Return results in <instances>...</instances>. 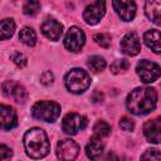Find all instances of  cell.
<instances>
[{"mask_svg": "<svg viewBox=\"0 0 161 161\" xmlns=\"http://www.w3.org/2000/svg\"><path fill=\"white\" fill-rule=\"evenodd\" d=\"M137 74L140 75L141 80L143 83H152L161 75V68L158 64L150 62L147 59L141 60L136 67Z\"/></svg>", "mask_w": 161, "mask_h": 161, "instance_id": "5", "label": "cell"}, {"mask_svg": "<svg viewBox=\"0 0 161 161\" xmlns=\"http://www.w3.org/2000/svg\"><path fill=\"white\" fill-rule=\"evenodd\" d=\"M11 156H13L11 148H9L5 145H1L0 146V157H1V161H9L11 158Z\"/></svg>", "mask_w": 161, "mask_h": 161, "instance_id": "29", "label": "cell"}, {"mask_svg": "<svg viewBox=\"0 0 161 161\" xmlns=\"http://www.w3.org/2000/svg\"><path fill=\"white\" fill-rule=\"evenodd\" d=\"M64 82L69 92L80 94L84 91H87L91 86V77L86 70L80 68H73L65 74Z\"/></svg>", "mask_w": 161, "mask_h": 161, "instance_id": "3", "label": "cell"}, {"mask_svg": "<svg viewBox=\"0 0 161 161\" xmlns=\"http://www.w3.org/2000/svg\"><path fill=\"white\" fill-rule=\"evenodd\" d=\"M121 50L126 54V55H130V57H133V55H137L141 50V44H140V39L137 36L136 33H127L122 40H121Z\"/></svg>", "mask_w": 161, "mask_h": 161, "instance_id": "13", "label": "cell"}, {"mask_svg": "<svg viewBox=\"0 0 161 161\" xmlns=\"http://www.w3.org/2000/svg\"><path fill=\"white\" fill-rule=\"evenodd\" d=\"M86 126H87V118L75 112L65 114L62 122V128L67 135H75L79 131L84 130Z\"/></svg>", "mask_w": 161, "mask_h": 161, "instance_id": "8", "label": "cell"}, {"mask_svg": "<svg viewBox=\"0 0 161 161\" xmlns=\"http://www.w3.org/2000/svg\"><path fill=\"white\" fill-rule=\"evenodd\" d=\"M39 9H40V3L39 1H33V0L26 1L24 4V6H23L24 14L25 15H30V16L31 15H35L39 11Z\"/></svg>", "mask_w": 161, "mask_h": 161, "instance_id": "25", "label": "cell"}, {"mask_svg": "<svg viewBox=\"0 0 161 161\" xmlns=\"http://www.w3.org/2000/svg\"><path fill=\"white\" fill-rule=\"evenodd\" d=\"M40 30H42V33H43L48 39L55 42V40H58V39L62 36V34H63V25H62L59 21L54 20V19H47V20L42 24Z\"/></svg>", "mask_w": 161, "mask_h": 161, "instance_id": "14", "label": "cell"}, {"mask_svg": "<svg viewBox=\"0 0 161 161\" xmlns=\"http://www.w3.org/2000/svg\"><path fill=\"white\" fill-rule=\"evenodd\" d=\"M23 143L25 152L31 158H43L50 151V143L44 130L34 127L25 132Z\"/></svg>", "mask_w": 161, "mask_h": 161, "instance_id": "2", "label": "cell"}, {"mask_svg": "<svg viewBox=\"0 0 161 161\" xmlns=\"http://www.w3.org/2000/svg\"><path fill=\"white\" fill-rule=\"evenodd\" d=\"M93 39L94 42L101 45L102 48H108L111 45V35L107 34V33H98V34H94L93 35Z\"/></svg>", "mask_w": 161, "mask_h": 161, "instance_id": "26", "label": "cell"}, {"mask_svg": "<svg viewBox=\"0 0 161 161\" xmlns=\"http://www.w3.org/2000/svg\"><path fill=\"white\" fill-rule=\"evenodd\" d=\"M106 13V3L104 1H94L88 5L83 11V19L89 25H96L103 18Z\"/></svg>", "mask_w": 161, "mask_h": 161, "instance_id": "9", "label": "cell"}, {"mask_svg": "<svg viewBox=\"0 0 161 161\" xmlns=\"http://www.w3.org/2000/svg\"><path fill=\"white\" fill-rule=\"evenodd\" d=\"M86 43L84 31L78 26H70L64 38V47L73 53L79 52Z\"/></svg>", "mask_w": 161, "mask_h": 161, "instance_id": "6", "label": "cell"}, {"mask_svg": "<svg viewBox=\"0 0 161 161\" xmlns=\"http://www.w3.org/2000/svg\"><path fill=\"white\" fill-rule=\"evenodd\" d=\"M11 59H13V62H14L19 68H24V67L26 65V63H28L26 57H25L24 54H21V53H14L13 57H11Z\"/></svg>", "mask_w": 161, "mask_h": 161, "instance_id": "27", "label": "cell"}, {"mask_svg": "<svg viewBox=\"0 0 161 161\" xmlns=\"http://www.w3.org/2000/svg\"><path fill=\"white\" fill-rule=\"evenodd\" d=\"M93 133H94V137H98V138L106 137L111 133V126L104 121H98L93 127Z\"/></svg>", "mask_w": 161, "mask_h": 161, "instance_id": "22", "label": "cell"}, {"mask_svg": "<svg viewBox=\"0 0 161 161\" xmlns=\"http://www.w3.org/2000/svg\"><path fill=\"white\" fill-rule=\"evenodd\" d=\"M3 93L8 98H13L16 103H21V104L25 103L28 98V93L25 88L14 80H6L3 83Z\"/></svg>", "mask_w": 161, "mask_h": 161, "instance_id": "10", "label": "cell"}, {"mask_svg": "<svg viewBox=\"0 0 161 161\" xmlns=\"http://www.w3.org/2000/svg\"><path fill=\"white\" fill-rule=\"evenodd\" d=\"M55 153L59 161H74L79 153V146L75 141L65 138L58 142Z\"/></svg>", "mask_w": 161, "mask_h": 161, "instance_id": "7", "label": "cell"}, {"mask_svg": "<svg viewBox=\"0 0 161 161\" xmlns=\"http://www.w3.org/2000/svg\"><path fill=\"white\" fill-rule=\"evenodd\" d=\"M0 119H1V130H11L18 125V116L13 107L1 104L0 106Z\"/></svg>", "mask_w": 161, "mask_h": 161, "instance_id": "15", "label": "cell"}, {"mask_svg": "<svg viewBox=\"0 0 161 161\" xmlns=\"http://www.w3.org/2000/svg\"><path fill=\"white\" fill-rule=\"evenodd\" d=\"M143 135L146 140L151 143L161 142V116L148 119L143 125Z\"/></svg>", "mask_w": 161, "mask_h": 161, "instance_id": "11", "label": "cell"}, {"mask_svg": "<svg viewBox=\"0 0 161 161\" xmlns=\"http://www.w3.org/2000/svg\"><path fill=\"white\" fill-rule=\"evenodd\" d=\"M86 153H87L88 158H91L92 161H98L103 153V143H102L101 138L93 136L86 147Z\"/></svg>", "mask_w": 161, "mask_h": 161, "instance_id": "18", "label": "cell"}, {"mask_svg": "<svg viewBox=\"0 0 161 161\" xmlns=\"http://www.w3.org/2000/svg\"><path fill=\"white\" fill-rule=\"evenodd\" d=\"M116 13L123 21H131L136 15V4L135 1L126 0H114L112 3Z\"/></svg>", "mask_w": 161, "mask_h": 161, "instance_id": "12", "label": "cell"}, {"mask_svg": "<svg viewBox=\"0 0 161 161\" xmlns=\"http://www.w3.org/2000/svg\"><path fill=\"white\" fill-rule=\"evenodd\" d=\"M119 127H121L123 131L130 132V131H132V130L135 128V123H133V121H132L131 118L123 117V118H121V121H119Z\"/></svg>", "mask_w": 161, "mask_h": 161, "instance_id": "28", "label": "cell"}, {"mask_svg": "<svg viewBox=\"0 0 161 161\" xmlns=\"http://www.w3.org/2000/svg\"><path fill=\"white\" fill-rule=\"evenodd\" d=\"M15 31V23L13 19H3L1 23H0V34H1V39L5 40V39H9L10 36H13Z\"/></svg>", "mask_w": 161, "mask_h": 161, "instance_id": "20", "label": "cell"}, {"mask_svg": "<svg viewBox=\"0 0 161 161\" xmlns=\"http://www.w3.org/2000/svg\"><path fill=\"white\" fill-rule=\"evenodd\" d=\"M34 118L44 122H54L60 114V106L53 101H39L31 108Z\"/></svg>", "mask_w": 161, "mask_h": 161, "instance_id": "4", "label": "cell"}, {"mask_svg": "<svg viewBox=\"0 0 161 161\" xmlns=\"http://www.w3.org/2000/svg\"><path fill=\"white\" fill-rule=\"evenodd\" d=\"M128 67H130L128 60H126V59H117V60H114L111 64V72L114 73V74H118V73L126 72L128 69Z\"/></svg>", "mask_w": 161, "mask_h": 161, "instance_id": "24", "label": "cell"}, {"mask_svg": "<svg viewBox=\"0 0 161 161\" xmlns=\"http://www.w3.org/2000/svg\"><path fill=\"white\" fill-rule=\"evenodd\" d=\"M146 16L155 24L161 25V0H150L145 4Z\"/></svg>", "mask_w": 161, "mask_h": 161, "instance_id": "17", "label": "cell"}, {"mask_svg": "<svg viewBox=\"0 0 161 161\" xmlns=\"http://www.w3.org/2000/svg\"><path fill=\"white\" fill-rule=\"evenodd\" d=\"M143 40L153 53L161 54V31L156 29L147 30L143 34Z\"/></svg>", "mask_w": 161, "mask_h": 161, "instance_id": "16", "label": "cell"}, {"mask_svg": "<svg viewBox=\"0 0 161 161\" xmlns=\"http://www.w3.org/2000/svg\"><path fill=\"white\" fill-rule=\"evenodd\" d=\"M19 39L28 47H34L36 44V34L35 31L29 28V26H25L20 30L19 33Z\"/></svg>", "mask_w": 161, "mask_h": 161, "instance_id": "19", "label": "cell"}, {"mask_svg": "<svg viewBox=\"0 0 161 161\" xmlns=\"http://www.w3.org/2000/svg\"><path fill=\"white\" fill-rule=\"evenodd\" d=\"M87 65L92 72L98 73V72H102L106 68V60L99 55H93L88 59Z\"/></svg>", "mask_w": 161, "mask_h": 161, "instance_id": "21", "label": "cell"}, {"mask_svg": "<svg viewBox=\"0 0 161 161\" xmlns=\"http://www.w3.org/2000/svg\"><path fill=\"white\" fill-rule=\"evenodd\" d=\"M160 160H161V152L157 148H147L140 158V161H160Z\"/></svg>", "mask_w": 161, "mask_h": 161, "instance_id": "23", "label": "cell"}, {"mask_svg": "<svg viewBox=\"0 0 161 161\" xmlns=\"http://www.w3.org/2000/svg\"><path fill=\"white\" fill-rule=\"evenodd\" d=\"M106 161H118V157L114 155V152H109L106 157Z\"/></svg>", "mask_w": 161, "mask_h": 161, "instance_id": "31", "label": "cell"}, {"mask_svg": "<svg viewBox=\"0 0 161 161\" xmlns=\"http://www.w3.org/2000/svg\"><path fill=\"white\" fill-rule=\"evenodd\" d=\"M157 93L151 87L135 88L127 97V109L133 114H147L156 108Z\"/></svg>", "mask_w": 161, "mask_h": 161, "instance_id": "1", "label": "cell"}, {"mask_svg": "<svg viewBox=\"0 0 161 161\" xmlns=\"http://www.w3.org/2000/svg\"><path fill=\"white\" fill-rule=\"evenodd\" d=\"M53 80H54V75H53V73L49 72V70L44 72V73L40 75V83L44 84V86H50V84L53 83Z\"/></svg>", "mask_w": 161, "mask_h": 161, "instance_id": "30", "label": "cell"}]
</instances>
